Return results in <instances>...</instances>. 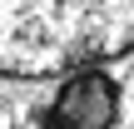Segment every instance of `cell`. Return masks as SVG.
<instances>
[{"instance_id":"6da1fadb","label":"cell","mask_w":134,"mask_h":129,"mask_svg":"<svg viewBox=\"0 0 134 129\" xmlns=\"http://www.w3.org/2000/svg\"><path fill=\"white\" fill-rule=\"evenodd\" d=\"M134 50V0H0V75H75Z\"/></svg>"},{"instance_id":"7a4b0ae2","label":"cell","mask_w":134,"mask_h":129,"mask_svg":"<svg viewBox=\"0 0 134 129\" xmlns=\"http://www.w3.org/2000/svg\"><path fill=\"white\" fill-rule=\"evenodd\" d=\"M119 114V89L99 70H75L45 104V129H109Z\"/></svg>"}]
</instances>
